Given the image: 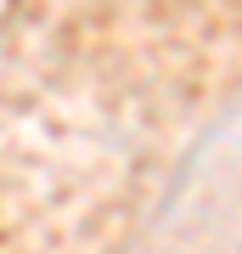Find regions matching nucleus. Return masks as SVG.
Masks as SVG:
<instances>
[]
</instances>
